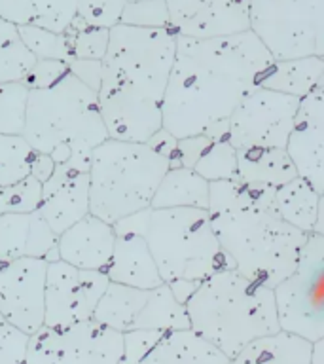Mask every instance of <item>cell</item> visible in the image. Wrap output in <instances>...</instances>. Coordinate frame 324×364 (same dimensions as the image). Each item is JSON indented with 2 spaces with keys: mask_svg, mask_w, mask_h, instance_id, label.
I'll return each mask as SVG.
<instances>
[{
  "mask_svg": "<svg viewBox=\"0 0 324 364\" xmlns=\"http://www.w3.org/2000/svg\"><path fill=\"white\" fill-rule=\"evenodd\" d=\"M249 31L273 61L324 57V0H249Z\"/></svg>",
  "mask_w": 324,
  "mask_h": 364,
  "instance_id": "ba28073f",
  "label": "cell"
},
{
  "mask_svg": "<svg viewBox=\"0 0 324 364\" xmlns=\"http://www.w3.org/2000/svg\"><path fill=\"white\" fill-rule=\"evenodd\" d=\"M68 70L90 85L93 91H99L101 84V61H90V59H72L68 61Z\"/></svg>",
  "mask_w": 324,
  "mask_h": 364,
  "instance_id": "74e56055",
  "label": "cell"
},
{
  "mask_svg": "<svg viewBox=\"0 0 324 364\" xmlns=\"http://www.w3.org/2000/svg\"><path fill=\"white\" fill-rule=\"evenodd\" d=\"M119 364H230L193 330H135L124 334Z\"/></svg>",
  "mask_w": 324,
  "mask_h": 364,
  "instance_id": "4fadbf2b",
  "label": "cell"
},
{
  "mask_svg": "<svg viewBox=\"0 0 324 364\" xmlns=\"http://www.w3.org/2000/svg\"><path fill=\"white\" fill-rule=\"evenodd\" d=\"M190 330L227 358L260 336L279 332L273 289L233 267L203 279L188 298Z\"/></svg>",
  "mask_w": 324,
  "mask_h": 364,
  "instance_id": "277c9868",
  "label": "cell"
},
{
  "mask_svg": "<svg viewBox=\"0 0 324 364\" xmlns=\"http://www.w3.org/2000/svg\"><path fill=\"white\" fill-rule=\"evenodd\" d=\"M34 148L21 135L0 133V188L16 186L31 176Z\"/></svg>",
  "mask_w": 324,
  "mask_h": 364,
  "instance_id": "f1b7e54d",
  "label": "cell"
},
{
  "mask_svg": "<svg viewBox=\"0 0 324 364\" xmlns=\"http://www.w3.org/2000/svg\"><path fill=\"white\" fill-rule=\"evenodd\" d=\"M17 31L36 61H72L70 40L65 33H51L36 27H17Z\"/></svg>",
  "mask_w": 324,
  "mask_h": 364,
  "instance_id": "f546056e",
  "label": "cell"
},
{
  "mask_svg": "<svg viewBox=\"0 0 324 364\" xmlns=\"http://www.w3.org/2000/svg\"><path fill=\"white\" fill-rule=\"evenodd\" d=\"M116 232L112 224L87 213L57 235V258L90 272H107Z\"/></svg>",
  "mask_w": 324,
  "mask_h": 364,
  "instance_id": "ac0fdd59",
  "label": "cell"
},
{
  "mask_svg": "<svg viewBox=\"0 0 324 364\" xmlns=\"http://www.w3.org/2000/svg\"><path fill=\"white\" fill-rule=\"evenodd\" d=\"M284 152L300 178L324 193V84L300 99Z\"/></svg>",
  "mask_w": 324,
  "mask_h": 364,
  "instance_id": "e0dca14e",
  "label": "cell"
},
{
  "mask_svg": "<svg viewBox=\"0 0 324 364\" xmlns=\"http://www.w3.org/2000/svg\"><path fill=\"white\" fill-rule=\"evenodd\" d=\"M19 258H57V235L38 210L0 215V269Z\"/></svg>",
  "mask_w": 324,
  "mask_h": 364,
  "instance_id": "d6986e66",
  "label": "cell"
},
{
  "mask_svg": "<svg viewBox=\"0 0 324 364\" xmlns=\"http://www.w3.org/2000/svg\"><path fill=\"white\" fill-rule=\"evenodd\" d=\"M112 226L114 232H133L144 237L165 284L176 281L199 284L212 273L233 267L212 232L207 209L150 207Z\"/></svg>",
  "mask_w": 324,
  "mask_h": 364,
  "instance_id": "8992f818",
  "label": "cell"
},
{
  "mask_svg": "<svg viewBox=\"0 0 324 364\" xmlns=\"http://www.w3.org/2000/svg\"><path fill=\"white\" fill-rule=\"evenodd\" d=\"M309 364H324V338L311 343V358Z\"/></svg>",
  "mask_w": 324,
  "mask_h": 364,
  "instance_id": "60d3db41",
  "label": "cell"
},
{
  "mask_svg": "<svg viewBox=\"0 0 324 364\" xmlns=\"http://www.w3.org/2000/svg\"><path fill=\"white\" fill-rule=\"evenodd\" d=\"M44 258H19L0 269V317L25 336L44 326Z\"/></svg>",
  "mask_w": 324,
  "mask_h": 364,
  "instance_id": "5bb4252c",
  "label": "cell"
},
{
  "mask_svg": "<svg viewBox=\"0 0 324 364\" xmlns=\"http://www.w3.org/2000/svg\"><path fill=\"white\" fill-rule=\"evenodd\" d=\"M122 25L141 28H169V11L165 0H139L125 2Z\"/></svg>",
  "mask_w": 324,
  "mask_h": 364,
  "instance_id": "d6a6232c",
  "label": "cell"
},
{
  "mask_svg": "<svg viewBox=\"0 0 324 364\" xmlns=\"http://www.w3.org/2000/svg\"><path fill=\"white\" fill-rule=\"evenodd\" d=\"M324 84V57H301L273 61L261 76L260 87L303 99Z\"/></svg>",
  "mask_w": 324,
  "mask_h": 364,
  "instance_id": "484cf974",
  "label": "cell"
},
{
  "mask_svg": "<svg viewBox=\"0 0 324 364\" xmlns=\"http://www.w3.org/2000/svg\"><path fill=\"white\" fill-rule=\"evenodd\" d=\"M104 273L110 283L135 289H156L163 284L146 241L133 232H116L112 258Z\"/></svg>",
  "mask_w": 324,
  "mask_h": 364,
  "instance_id": "44dd1931",
  "label": "cell"
},
{
  "mask_svg": "<svg viewBox=\"0 0 324 364\" xmlns=\"http://www.w3.org/2000/svg\"><path fill=\"white\" fill-rule=\"evenodd\" d=\"M125 2H139V0H125Z\"/></svg>",
  "mask_w": 324,
  "mask_h": 364,
  "instance_id": "b9f144b4",
  "label": "cell"
},
{
  "mask_svg": "<svg viewBox=\"0 0 324 364\" xmlns=\"http://www.w3.org/2000/svg\"><path fill=\"white\" fill-rule=\"evenodd\" d=\"M275 210L286 224L303 233H323V196L296 176L275 190Z\"/></svg>",
  "mask_w": 324,
  "mask_h": 364,
  "instance_id": "7402d4cb",
  "label": "cell"
},
{
  "mask_svg": "<svg viewBox=\"0 0 324 364\" xmlns=\"http://www.w3.org/2000/svg\"><path fill=\"white\" fill-rule=\"evenodd\" d=\"M28 336L16 330L0 317V364H23Z\"/></svg>",
  "mask_w": 324,
  "mask_h": 364,
  "instance_id": "d590c367",
  "label": "cell"
},
{
  "mask_svg": "<svg viewBox=\"0 0 324 364\" xmlns=\"http://www.w3.org/2000/svg\"><path fill=\"white\" fill-rule=\"evenodd\" d=\"M42 184L28 176L10 188H0V215L4 213H33L38 209Z\"/></svg>",
  "mask_w": 324,
  "mask_h": 364,
  "instance_id": "836d02e7",
  "label": "cell"
},
{
  "mask_svg": "<svg viewBox=\"0 0 324 364\" xmlns=\"http://www.w3.org/2000/svg\"><path fill=\"white\" fill-rule=\"evenodd\" d=\"M176 142L178 141H176L175 136L171 135L169 131H165L163 127H161L158 133H153V135L150 136L148 144H150L156 152L165 156L169 161H173V158H175V154H176Z\"/></svg>",
  "mask_w": 324,
  "mask_h": 364,
  "instance_id": "f35d334b",
  "label": "cell"
},
{
  "mask_svg": "<svg viewBox=\"0 0 324 364\" xmlns=\"http://www.w3.org/2000/svg\"><path fill=\"white\" fill-rule=\"evenodd\" d=\"M68 70V63L65 61H34L33 68L28 70L27 76L21 80L25 82L28 90H38V87H48L53 82L61 78Z\"/></svg>",
  "mask_w": 324,
  "mask_h": 364,
  "instance_id": "8d00e7d4",
  "label": "cell"
},
{
  "mask_svg": "<svg viewBox=\"0 0 324 364\" xmlns=\"http://www.w3.org/2000/svg\"><path fill=\"white\" fill-rule=\"evenodd\" d=\"M275 190L239 181L209 182L207 209L212 232L233 269L269 289L294 272L309 235L279 216Z\"/></svg>",
  "mask_w": 324,
  "mask_h": 364,
  "instance_id": "3957f363",
  "label": "cell"
},
{
  "mask_svg": "<svg viewBox=\"0 0 324 364\" xmlns=\"http://www.w3.org/2000/svg\"><path fill=\"white\" fill-rule=\"evenodd\" d=\"M28 87L25 82L0 84V133L21 135L25 125Z\"/></svg>",
  "mask_w": 324,
  "mask_h": 364,
  "instance_id": "4dcf8cb0",
  "label": "cell"
},
{
  "mask_svg": "<svg viewBox=\"0 0 324 364\" xmlns=\"http://www.w3.org/2000/svg\"><path fill=\"white\" fill-rule=\"evenodd\" d=\"M171 167H186L203 176L207 182L235 181L237 159L235 148L227 141H218L207 135H192L178 139L176 154Z\"/></svg>",
  "mask_w": 324,
  "mask_h": 364,
  "instance_id": "ffe728a7",
  "label": "cell"
},
{
  "mask_svg": "<svg viewBox=\"0 0 324 364\" xmlns=\"http://www.w3.org/2000/svg\"><path fill=\"white\" fill-rule=\"evenodd\" d=\"M125 0H78L76 17L85 25L97 28H110L119 25Z\"/></svg>",
  "mask_w": 324,
  "mask_h": 364,
  "instance_id": "e575fe53",
  "label": "cell"
},
{
  "mask_svg": "<svg viewBox=\"0 0 324 364\" xmlns=\"http://www.w3.org/2000/svg\"><path fill=\"white\" fill-rule=\"evenodd\" d=\"M110 279L104 272L80 269L63 260L45 267L44 326L61 328L93 318Z\"/></svg>",
  "mask_w": 324,
  "mask_h": 364,
  "instance_id": "7c38bea8",
  "label": "cell"
},
{
  "mask_svg": "<svg viewBox=\"0 0 324 364\" xmlns=\"http://www.w3.org/2000/svg\"><path fill=\"white\" fill-rule=\"evenodd\" d=\"M176 36L207 40L249 31V0H165Z\"/></svg>",
  "mask_w": 324,
  "mask_h": 364,
  "instance_id": "2e32d148",
  "label": "cell"
},
{
  "mask_svg": "<svg viewBox=\"0 0 324 364\" xmlns=\"http://www.w3.org/2000/svg\"><path fill=\"white\" fill-rule=\"evenodd\" d=\"M175 50L176 34L171 28L122 23L110 28L97 91L110 139L148 142L161 129V105Z\"/></svg>",
  "mask_w": 324,
  "mask_h": 364,
  "instance_id": "7a4b0ae2",
  "label": "cell"
},
{
  "mask_svg": "<svg viewBox=\"0 0 324 364\" xmlns=\"http://www.w3.org/2000/svg\"><path fill=\"white\" fill-rule=\"evenodd\" d=\"M152 209H209V182L186 167H169L152 198Z\"/></svg>",
  "mask_w": 324,
  "mask_h": 364,
  "instance_id": "4316f807",
  "label": "cell"
},
{
  "mask_svg": "<svg viewBox=\"0 0 324 364\" xmlns=\"http://www.w3.org/2000/svg\"><path fill=\"white\" fill-rule=\"evenodd\" d=\"M53 169H55L53 159H51L50 156H45V154L36 152V156H34L33 159V167H31V176L36 178L40 184H44V182L51 176Z\"/></svg>",
  "mask_w": 324,
  "mask_h": 364,
  "instance_id": "ab89813d",
  "label": "cell"
},
{
  "mask_svg": "<svg viewBox=\"0 0 324 364\" xmlns=\"http://www.w3.org/2000/svg\"><path fill=\"white\" fill-rule=\"evenodd\" d=\"M70 40V51L72 59H90V61H101L108 46V28H97L85 25L82 19L74 17L70 27L65 31Z\"/></svg>",
  "mask_w": 324,
  "mask_h": 364,
  "instance_id": "1f68e13d",
  "label": "cell"
},
{
  "mask_svg": "<svg viewBox=\"0 0 324 364\" xmlns=\"http://www.w3.org/2000/svg\"><path fill=\"white\" fill-rule=\"evenodd\" d=\"M171 161L148 142L107 139L91 150L90 213L108 224L150 209Z\"/></svg>",
  "mask_w": 324,
  "mask_h": 364,
  "instance_id": "52a82bcc",
  "label": "cell"
},
{
  "mask_svg": "<svg viewBox=\"0 0 324 364\" xmlns=\"http://www.w3.org/2000/svg\"><path fill=\"white\" fill-rule=\"evenodd\" d=\"M311 343L279 330L249 341L230 358V364H309Z\"/></svg>",
  "mask_w": 324,
  "mask_h": 364,
  "instance_id": "d4e9b609",
  "label": "cell"
},
{
  "mask_svg": "<svg viewBox=\"0 0 324 364\" xmlns=\"http://www.w3.org/2000/svg\"><path fill=\"white\" fill-rule=\"evenodd\" d=\"M21 136L55 165L80 156L90 158L93 148L110 139L97 91L70 70L48 87L28 90Z\"/></svg>",
  "mask_w": 324,
  "mask_h": 364,
  "instance_id": "5b68a950",
  "label": "cell"
},
{
  "mask_svg": "<svg viewBox=\"0 0 324 364\" xmlns=\"http://www.w3.org/2000/svg\"><path fill=\"white\" fill-rule=\"evenodd\" d=\"M34 61L36 59L25 48L16 25L0 16V84L21 82Z\"/></svg>",
  "mask_w": 324,
  "mask_h": 364,
  "instance_id": "83f0119b",
  "label": "cell"
},
{
  "mask_svg": "<svg viewBox=\"0 0 324 364\" xmlns=\"http://www.w3.org/2000/svg\"><path fill=\"white\" fill-rule=\"evenodd\" d=\"M124 334L90 318L28 336L23 364H119Z\"/></svg>",
  "mask_w": 324,
  "mask_h": 364,
  "instance_id": "30bf717a",
  "label": "cell"
},
{
  "mask_svg": "<svg viewBox=\"0 0 324 364\" xmlns=\"http://www.w3.org/2000/svg\"><path fill=\"white\" fill-rule=\"evenodd\" d=\"M235 159H237L235 181L243 184L279 188L298 176L284 148H237Z\"/></svg>",
  "mask_w": 324,
  "mask_h": 364,
  "instance_id": "603a6c76",
  "label": "cell"
},
{
  "mask_svg": "<svg viewBox=\"0 0 324 364\" xmlns=\"http://www.w3.org/2000/svg\"><path fill=\"white\" fill-rule=\"evenodd\" d=\"M271 63L250 31L207 40L176 36L161 127L178 141L226 122L239 102L260 87Z\"/></svg>",
  "mask_w": 324,
  "mask_h": 364,
  "instance_id": "6da1fadb",
  "label": "cell"
},
{
  "mask_svg": "<svg viewBox=\"0 0 324 364\" xmlns=\"http://www.w3.org/2000/svg\"><path fill=\"white\" fill-rule=\"evenodd\" d=\"M78 0H0V16L16 27L65 33L76 17Z\"/></svg>",
  "mask_w": 324,
  "mask_h": 364,
  "instance_id": "cb8c5ba5",
  "label": "cell"
},
{
  "mask_svg": "<svg viewBox=\"0 0 324 364\" xmlns=\"http://www.w3.org/2000/svg\"><path fill=\"white\" fill-rule=\"evenodd\" d=\"M90 159L72 158L57 164L42 184L38 213L55 235L90 213Z\"/></svg>",
  "mask_w": 324,
  "mask_h": 364,
  "instance_id": "9a60e30c",
  "label": "cell"
},
{
  "mask_svg": "<svg viewBox=\"0 0 324 364\" xmlns=\"http://www.w3.org/2000/svg\"><path fill=\"white\" fill-rule=\"evenodd\" d=\"M279 328L307 341L324 338V235L309 233L298 264L273 287Z\"/></svg>",
  "mask_w": 324,
  "mask_h": 364,
  "instance_id": "9c48e42d",
  "label": "cell"
},
{
  "mask_svg": "<svg viewBox=\"0 0 324 364\" xmlns=\"http://www.w3.org/2000/svg\"><path fill=\"white\" fill-rule=\"evenodd\" d=\"M300 99L256 87L227 118V141L235 150L247 146L284 148Z\"/></svg>",
  "mask_w": 324,
  "mask_h": 364,
  "instance_id": "8fae6325",
  "label": "cell"
}]
</instances>
